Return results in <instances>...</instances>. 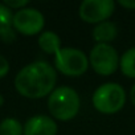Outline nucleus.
I'll list each match as a JSON object with an SVG mask.
<instances>
[{
    "instance_id": "obj_1",
    "label": "nucleus",
    "mask_w": 135,
    "mask_h": 135,
    "mask_svg": "<svg viewBox=\"0 0 135 135\" xmlns=\"http://www.w3.org/2000/svg\"><path fill=\"white\" fill-rule=\"evenodd\" d=\"M57 74L54 68L46 61L28 64L16 74L15 88L27 98H42L49 95L56 85Z\"/></svg>"
},
{
    "instance_id": "obj_2",
    "label": "nucleus",
    "mask_w": 135,
    "mask_h": 135,
    "mask_svg": "<svg viewBox=\"0 0 135 135\" xmlns=\"http://www.w3.org/2000/svg\"><path fill=\"white\" fill-rule=\"evenodd\" d=\"M81 101L77 91L72 88L61 86L53 90L48 98V109L58 120H70L80 111Z\"/></svg>"
},
{
    "instance_id": "obj_3",
    "label": "nucleus",
    "mask_w": 135,
    "mask_h": 135,
    "mask_svg": "<svg viewBox=\"0 0 135 135\" xmlns=\"http://www.w3.org/2000/svg\"><path fill=\"white\" fill-rule=\"evenodd\" d=\"M126 102L124 89L115 82L101 85L93 94V106L102 114H114L119 111Z\"/></svg>"
},
{
    "instance_id": "obj_4",
    "label": "nucleus",
    "mask_w": 135,
    "mask_h": 135,
    "mask_svg": "<svg viewBox=\"0 0 135 135\" xmlns=\"http://www.w3.org/2000/svg\"><path fill=\"white\" fill-rule=\"evenodd\" d=\"M56 69L65 76L78 77L82 76L89 66L86 54L76 48H61L54 54Z\"/></svg>"
},
{
    "instance_id": "obj_5",
    "label": "nucleus",
    "mask_w": 135,
    "mask_h": 135,
    "mask_svg": "<svg viewBox=\"0 0 135 135\" xmlns=\"http://www.w3.org/2000/svg\"><path fill=\"white\" fill-rule=\"evenodd\" d=\"M89 64L97 74L110 76L119 66V57L110 44H97L90 50Z\"/></svg>"
},
{
    "instance_id": "obj_6",
    "label": "nucleus",
    "mask_w": 135,
    "mask_h": 135,
    "mask_svg": "<svg viewBox=\"0 0 135 135\" xmlns=\"http://www.w3.org/2000/svg\"><path fill=\"white\" fill-rule=\"evenodd\" d=\"M114 11L115 4L113 0H85L80 6L78 13L85 23L99 24L107 21Z\"/></svg>"
},
{
    "instance_id": "obj_7",
    "label": "nucleus",
    "mask_w": 135,
    "mask_h": 135,
    "mask_svg": "<svg viewBox=\"0 0 135 135\" xmlns=\"http://www.w3.org/2000/svg\"><path fill=\"white\" fill-rule=\"evenodd\" d=\"M45 20L42 13L36 8H21L13 15L12 27L25 35V36H33L37 35L44 28Z\"/></svg>"
},
{
    "instance_id": "obj_8",
    "label": "nucleus",
    "mask_w": 135,
    "mask_h": 135,
    "mask_svg": "<svg viewBox=\"0 0 135 135\" xmlns=\"http://www.w3.org/2000/svg\"><path fill=\"white\" fill-rule=\"evenodd\" d=\"M24 135H57V124L46 115H35L25 122Z\"/></svg>"
},
{
    "instance_id": "obj_9",
    "label": "nucleus",
    "mask_w": 135,
    "mask_h": 135,
    "mask_svg": "<svg viewBox=\"0 0 135 135\" xmlns=\"http://www.w3.org/2000/svg\"><path fill=\"white\" fill-rule=\"evenodd\" d=\"M118 35L117 25L111 21H103L95 25L93 29V38L97 41V44H107L113 41Z\"/></svg>"
},
{
    "instance_id": "obj_10",
    "label": "nucleus",
    "mask_w": 135,
    "mask_h": 135,
    "mask_svg": "<svg viewBox=\"0 0 135 135\" xmlns=\"http://www.w3.org/2000/svg\"><path fill=\"white\" fill-rule=\"evenodd\" d=\"M38 46L41 50L49 54H56L61 49V38L52 31L42 32L38 37Z\"/></svg>"
},
{
    "instance_id": "obj_11",
    "label": "nucleus",
    "mask_w": 135,
    "mask_h": 135,
    "mask_svg": "<svg viewBox=\"0 0 135 135\" xmlns=\"http://www.w3.org/2000/svg\"><path fill=\"white\" fill-rule=\"evenodd\" d=\"M120 70L126 77L135 78V48H130L119 60Z\"/></svg>"
},
{
    "instance_id": "obj_12",
    "label": "nucleus",
    "mask_w": 135,
    "mask_h": 135,
    "mask_svg": "<svg viewBox=\"0 0 135 135\" xmlns=\"http://www.w3.org/2000/svg\"><path fill=\"white\" fill-rule=\"evenodd\" d=\"M24 126L15 118H6L0 123V135H23Z\"/></svg>"
},
{
    "instance_id": "obj_13",
    "label": "nucleus",
    "mask_w": 135,
    "mask_h": 135,
    "mask_svg": "<svg viewBox=\"0 0 135 135\" xmlns=\"http://www.w3.org/2000/svg\"><path fill=\"white\" fill-rule=\"evenodd\" d=\"M12 21H13L12 11L4 3H0V36L2 37L9 31H12Z\"/></svg>"
},
{
    "instance_id": "obj_14",
    "label": "nucleus",
    "mask_w": 135,
    "mask_h": 135,
    "mask_svg": "<svg viewBox=\"0 0 135 135\" xmlns=\"http://www.w3.org/2000/svg\"><path fill=\"white\" fill-rule=\"evenodd\" d=\"M4 4L9 9H12V8L21 9V8H25V6H28V0H6Z\"/></svg>"
},
{
    "instance_id": "obj_15",
    "label": "nucleus",
    "mask_w": 135,
    "mask_h": 135,
    "mask_svg": "<svg viewBox=\"0 0 135 135\" xmlns=\"http://www.w3.org/2000/svg\"><path fill=\"white\" fill-rule=\"evenodd\" d=\"M8 72H9V62L3 54H0V78L7 76Z\"/></svg>"
},
{
    "instance_id": "obj_16",
    "label": "nucleus",
    "mask_w": 135,
    "mask_h": 135,
    "mask_svg": "<svg viewBox=\"0 0 135 135\" xmlns=\"http://www.w3.org/2000/svg\"><path fill=\"white\" fill-rule=\"evenodd\" d=\"M119 4L127 9H135V0H119Z\"/></svg>"
},
{
    "instance_id": "obj_17",
    "label": "nucleus",
    "mask_w": 135,
    "mask_h": 135,
    "mask_svg": "<svg viewBox=\"0 0 135 135\" xmlns=\"http://www.w3.org/2000/svg\"><path fill=\"white\" fill-rule=\"evenodd\" d=\"M130 98H131V102H132V105L135 106V85L131 88V90H130Z\"/></svg>"
},
{
    "instance_id": "obj_18",
    "label": "nucleus",
    "mask_w": 135,
    "mask_h": 135,
    "mask_svg": "<svg viewBox=\"0 0 135 135\" xmlns=\"http://www.w3.org/2000/svg\"><path fill=\"white\" fill-rule=\"evenodd\" d=\"M3 103H4V98H3L2 94H0V106H3Z\"/></svg>"
}]
</instances>
